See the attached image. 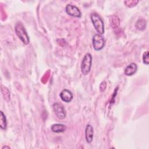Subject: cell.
Wrapping results in <instances>:
<instances>
[{
    "mask_svg": "<svg viewBox=\"0 0 149 149\" xmlns=\"http://www.w3.org/2000/svg\"><path fill=\"white\" fill-rule=\"evenodd\" d=\"M15 30L17 36L20 38L23 43H24L25 45L29 44L30 40L29 36L24 26L20 22H19L16 24Z\"/></svg>",
    "mask_w": 149,
    "mask_h": 149,
    "instance_id": "1",
    "label": "cell"
},
{
    "mask_svg": "<svg viewBox=\"0 0 149 149\" xmlns=\"http://www.w3.org/2000/svg\"><path fill=\"white\" fill-rule=\"evenodd\" d=\"M90 17L93 24L98 34L100 35L103 34L104 33V24L101 16L96 13H93Z\"/></svg>",
    "mask_w": 149,
    "mask_h": 149,
    "instance_id": "2",
    "label": "cell"
},
{
    "mask_svg": "<svg viewBox=\"0 0 149 149\" xmlns=\"http://www.w3.org/2000/svg\"><path fill=\"white\" fill-rule=\"evenodd\" d=\"M92 64V56L90 53H87L84 56L81 63V71L83 75H87L91 69Z\"/></svg>",
    "mask_w": 149,
    "mask_h": 149,
    "instance_id": "3",
    "label": "cell"
},
{
    "mask_svg": "<svg viewBox=\"0 0 149 149\" xmlns=\"http://www.w3.org/2000/svg\"><path fill=\"white\" fill-rule=\"evenodd\" d=\"M93 46L95 50L100 51L102 49L105 44L104 38L99 34H95L92 39Z\"/></svg>",
    "mask_w": 149,
    "mask_h": 149,
    "instance_id": "4",
    "label": "cell"
},
{
    "mask_svg": "<svg viewBox=\"0 0 149 149\" xmlns=\"http://www.w3.org/2000/svg\"><path fill=\"white\" fill-rule=\"evenodd\" d=\"M52 108L56 117L59 119H63L66 117V113L64 107L58 102H55L52 105Z\"/></svg>",
    "mask_w": 149,
    "mask_h": 149,
    "instance_id": "5",
    "label": "cell"
},
{
    "mask_svg": "<svg viewBox=\"0 0 149 149\" xmlns=\"http://www.w3.org/2000/svg\"><path fill=\"white\" fill-rule=\"evenodd\" d=\"M65 10L68 15L73 17H80L81 16V13L80 9L76 6L72 4H68L66 6Z\"/></svg>",
    "mask_w": 149,
    "mask_h": 149,
    "instance_id": "6",
    "label": "cell"
},
{
    "mask_svg": "<svg viewBox=\"0 0 149 149\" xmlns=\"http://www.w3.org/2000/svg\"><path fill=\"white\" fill-rule=\"evenodd\" d=\"M73 94L70 91L67 89L63 90L60 93V97L61 100L65 102H69L73 99Z\"/></svg>",
    "mask_w": 149,
    "mask_h": 149,
    "instance_id": "7",
    "label": "cell"
},
{
    "mask_svg": "<svg viewBox=\"0 0 149 149\" xmlns=\"http://www.w3.org/2000/svg\"><path fill=\"white\" fill-rule=\"evenodd\" d=\"M93 134H94V130L93 126L88 124L87 125L85 130V137L86 141L88 143H91L93 139Z\"/></svg>",
    "mask_w": 149,
    "mask_h": 149,
    "instance_id": "8",
    "label": "cell"
},
{
    "mask_svg": "<svg viewBox=\"0 0 149 149\" xmlns=\"http://www.w3.org/2000/svg\"><path fill=\"white\" fill-rule=\"evenodd\" d=\"M137 70V65L135 63H131L125 68L124 73L126 76H132L133 75Z\"/></svg>",
    "mask_w": 149,
    "mask_h": 149,
    "instance_id": "9",
    "label": "cell"
},
{
    "mask_svg": "<svg viewBox=\"0 0 149 149\" xmlns=\"http://www.w3.org/2000/svg\"><path fill=\"white\" fill-rule=\"evenodd\" d=\"M51 130L55 133H62L66 130V126L61 123L53 124L51 127Z\"/></svg>",
    "mask_w": 149,
    "mask_h": 149,
    "instance_id": "10",
    "label": "cell"
},
{
    "mask_svg": "<svg viewBox=\"0 0 149 149\" xmlns=\"http://www.w3.org/2000/svg\"><path fill=\"white\" fill-rule=\"evenodd\" d=\"M110 25L114 29L118 27L120 23L119 18L117 16H112L109 19Z\"/></svg>",
    "mask_w": 149,
    "mask_h": 149,
    "instance_id": "11",
    "label": "cell"
},
{
    "mask_svg": "<svg viewBox=\"0 0 149 149\" xmlns=\"http://www.w3.org/2000/svg\"><path fill=\"white\" fill-rule=\"evenodd\" d=\"M146 25H147L146 20L143 19H140L137 21L135 26L136 29L139 30H144L146 27Z\"/></svg>",
    "mask_w": 149,
    "mask_h": 149,
    "instance_id": "12",
    "label": "cell"
},
{
    "mask_svg": "<svg viewBox=\"0 0 149 149\" xmlns=\"http://www.w3.org/2000/svg\"><path fill=\"white\" fill-rule=\"evenodd\" d=\"M0 127L3 130H5L7 127L6 118L2 111H0Z\"/></svg>",
    "mask_w": 149,
    "mask_h": 149,
    "instance_id": "13",
    "label": "cell"
},
{
    "mask_svg": "<svg viewBox=\"0 0 149 149\" xmlns=\"http://www.w3.org/2000/svg\"><path fill=\"white\" fill-rule=\"evenodd\" d=\"M1 92L5 101H9L10 100V92L8 88L3 85H1Z\"/></svg>",
    "mask_w": 149,
    "mask_h": 149,
    "instance_id": "14",
    "label": "cell"
},
{
    "mask_svg": "<svg viewBox=\"0 0 149 149\" xmlns=\"http://www.w3.org/2000/svg\"><path fill=\"white\" fill-rule=\"evenodd\" d=\"M138 3H139V1H136V0H129V1H124L125 5L129 8H132L136 6Z\"/></svg>",
    "mask_w": 149,
    "mask_h": 149,
    "instance_id": "15",
    "label": "cell"
},
{
    "mask_svg": "<svg viewBox=\"0 0 149 149\" xmlns=\"http://www.w3.org/2000/svg\"><path fill=\"white\" fill-rule=\"evenodd\" d=\"M149 54H148V51H146V52H144L143 55V62L144 64L146 65H148L149 63Z\"/></svg>",
    "mask_w": 149,
    "mask_h": 149,
    "instance_id": "16",
    "label": "cell"
},
{
    "mask_svg": "<svg viewBox=\"0 0 149 149\" xmlns=\"http://www.w3.org/2000/svg\"><path fill=\"white\" fill-rule=\"evenodd\" d=\"M106 87H107V84H106V82L105 81H102L100 85V91L102 92V91H104L105 88H106Z\"/></svg>",
    "mask_w": 149,
    "mask_h": 149,
    "instance_id": "17",
    "label": "cell"
},
{
    "mask_svg": "<svg viewBox=\"0 0 149 149\" xmlns=\"http://www.w3.org/2000/svg\"><path fill=\"white\" fill-rule=\"evenodd\" d=\"M9 148V149L10 148V147H8V146H5V147H2V149H3V148Z\"/></svg>",
    "mask_w": 149,
    "mask_h": 149,
    "instance_id": "18",
    "label": "cell"
}]
</instances>
